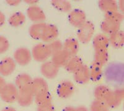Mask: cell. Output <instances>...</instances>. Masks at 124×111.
<instances>
[{
	"instance_id": "40",
	"label": "cell",
	"mask_w": 124,
	"mask_h": 111,
	"mask_svg": "<svg viewBox=\"0 0 124 111\" xmlns=\"http://www.w3.org/2000/svg\"><path fill=\"white\" fill-rule=\"evenodd\" d=\"M63 111H76V108L72 106H68L63 109Z\"/></svg>"
},
{
	"instance_id": "6",
	"label": "cell",
	"mask_w": 124,
	"mask_h": 111,
	"mask_svg": "<svg viewBox=\"0 0 124 111\" xmlns=\"http://www.w3.org/2000/svg\"><path fill=\"white\" fill-rule=\"evenodd\" d=\"M35 94L31 87L19 90L17 102L22 107H28L34 101Z\"/></svg>"
},
{
	"instance_id": "16",
	"label": "cell",
	"mask_w": 124,
	"mask_h": 111,
	"mask_svg": "<svg viewBox=\"0 0 124 111\" xmlns=\"http://www.w3.org/2000/svg\"><path fill=\"white\" fill-rule=\"evenodd\" d=\"M71 57L67 52L64 50L63 49L59 51L56 52L52 55V61L55 63L58 67H62L65 66L70 58Z\"/></svg>"
},
{
	"instance_id": "22",
	"label": "cell",
	"mask_w": 124,
	"mask_h": 111,
	"mask_svg": "<svg viewBox=\"0 0 124 111\" xmlns=\"http://www.w3.org/2000/svg\"><path fill=\"white\" fill-rule=\"evenodd\" d=\"M33 79L27 73L19 74L15 79V85L19 90L27 88L31 86Z\"/></svg>"
},
{
	"instance_id": "37",
	"label": "cell",
	"mask_w": 124,
	"mask_h": 111,
	"mask_svg": "<svg viewBox=\"0 0 124 111\" xmlns=\"http://www.w3.org/2000/svg\"><path fill=\"white\" fill-rule=\"evenodd\" d=\"M6 82L5 81L3 77H2L1 75H0V92L2 91V90L4 89L5 87V85H6Z\"/></svg>"
},
{
	"instance_id": "13",
	"label": "cell",
	"mask_w": 124,
	"mask_h": 111,
	"mask_svg": "<svg viewBox=\"0 0 124 111\" xmlns=\"http://www.w3.org/2000/svg\"><path fill=\"white\" fill-rule=\"evenodd\" d=\"M73 78L76 83L79 84H86L90 80L89 67L86 65H82L73 74Z\"/></svg>"
},
{
	"instance_id": "41",
	"label": "cell",
	"mask_w": 124,
	"mask_h": 111,
	"mask_svg": "<svg viewBox=\"0 0 124 111\" xmlns=\"http://www.w3.org/2000/svg\"><path fill=\"white\" fill-rule=\"evenodd\" d=\"M76 111H89L86 107L84 106H79L76 108Z\"/></svg>"
},
{
	"instance_id": "15",
	"label": "cell",
	"mask_w": 124,
	"mask_h": 111,
	"mask_svg": "<svg viewBox=\"0 0 124 111\" xmlns=\"http://www.w3.org/2000/svg\"><path fill=\"white\" fill-rule=\"evenodd\" d=\"M120 23L107 19H104L101 24V29L102 31L106 35L108 34V36L120 30Z\"/></svg>"
},
{
	"instance_id": "28",
	"label": "cell",
	"mask_w": 124,
	"mask_h": 111,
	"mask_svg": "<svg viewBox=\"0 0 124 111\" xmlns=\"http://www.w3.org/2000/svg\"><path fill=\"white\" fill-rule=\"evenodd\" d=\"M52 96L48 91L36 94L34 97V102L37 105L52 103Z\"/></svg>"
},
{
	"instance_id": "33",
	"label": "cell",
	"mask_w": 124,
	"mask_h": 111,
	"mask_svg": "<svg viewBox=\"0 0 124 111\" xmlns=\"http://www.w3.org/2000/svg\"><path fill=\"white\" fill-rule=\"evenodd\" d=\"M9 47V43L6 37L0 36V54L6 53Z\"/></svg>"
},
{
	"instance_id": "31",
	"label": "cell",
	"mask_w": 124,
	"mask_h": 111,
	"mask_svg": "<svg viewBox=\"0 0 124 111\" xmlns=\"http://www.w3.org/2000/svg\"><path fill=\"white\" fill-rule=\"evenodd\" d=\"M104 17L105 19L112 20V21L117 22V23H119L120 24L124 20V14L120 13L118 10L116 11L105 13Z\"/></svg>"
},
{
	"instance_id": "32",
	"label": "cell",
	"mask_w": 124,
	"mask_h": 111,
	"mask_svg": "<svg viewBox=\"0 0 124 111\" xmlns=\"http://www.w3.org/2000/svg\"><path fill=\"white\" fill-rule=\"evenodd\" d=\"M52 55L63 49V43L58 39H55L47 44Z\"/></svg>"
},
{
	"instance_id": "39",
	"label": "cell",
	"mask_w": 124,
	"mask_h": 111,
	"mask_svg": "<svg viewBox=\"0 0 124 111\" xmlns=\"http://www.w3.org/2000/svg\"><path fill=\"white\" fill-rule=\"evenodd\" d=\"M25 3L29 4L30 6H34V5H36L38 1L36 0H25L24 1Z\"/></svg>"
},
{
	"instance_id": "23",
	"label": "cell",
	"mask_w": 124,
	"mask_h": 111,
	"mask_svg": "<svg viewBox=\"0 0 124 111\" xmlns=\"http://www.w3.org/2000/svg\"><path fill=\"white\" fill-rule=\"evenodd\" d=\"M98 6L102 11L105 13L118 11V3L115 0H101Z\"/></svg>"
},
{
	"instance_id": "30",
	"label": "cell",
	"mask_w": 124,
	"mask_h": 111,
	"mask_svg": "<svg viewBox=\"0 0 124 111\" xmlns=\"http://www.w3.org/2000/svg\"><path fill=\"white\" fill-rule=\"evenodd\" d=\"M109 109L105 102L95 99L91 104L89 111H109Z\"/></svg>"
},
{
	"instance_id": "24",
	"label": "cell",
	"mask_w": 124,
	"mask_h": 111,
	"mask_svg": "<svg viewBox=\"0 0 124 111\" xmlns=\"http://www.w3.org/2000/svg\"><path fill=\"white\" fill-rule=\"evenodd\" d=\"M111 90L105 85H99L94 90L95 99L101 101H106Z\"/></svg>"
},
{
	"instance_id": "9",
	"label": "cell",
	"mask_w": 124,
	"mask_h": 111,
	"mask_svg": "<svg viewBox=\"0 0 124 111\" xmlns=\"http://www.w3.org/2000/svg\"><path fill=\"white\" fill-rule=\"evenodd\" d=\"M122 101H124V99L122 89H117L110 91L105 102L109 108L114 109L118 107Z\"/></svg>"
},
{
	"instance_id": "38",
	"label": "cell",
	"mask_w": 124,
	"mask_h": 111,
	"mask_svg": "<svg viewBox=\"0 0 124 111\" xmlns=\"http://www.w3.org/2000/svg\"><path fill=\"white\" fill-rule=\"evenodd\" d=\"M5 21H6V17H5V15L4 14V13L3 12H1L0 11V27L2 26L4 24V23H5Z\"/></svg>"
},
{
	"instance_id": "4",
	"label": "cell",
	"mask_w": 124,
	"mask_h": 111,
	"mask_svg": "<svg viewBox=\"0 0 124 111\" xmlns=\"http://www.w3.org/2000/svg\"><path fill=\"white\" fill-rule=\"evenodd\" d=\"M14 59L19 65L24 66L29 64L32 61V53L29 49L24 47L17 48L14 53Z\"/></svg>"
},
{
	"instance_id": "7",
	"label": "cell",
	"mask_w": 124,
	"mask_h": 111,
	"mask_svg": "<svg viewBox=\"0 0 124 111\" xmlns=\"http://www.w3.org/2000/svg\"><path fill=\"white\" fill-rule=\"evenodd\" d=\"M27 16L33 23H45L46 15L39 6L37 5L30 6L26 11Z\"/></svg>"
},
{
	"instance_id": "3",
	"label": "cell",
	"mask_w": 124,
	"mask_h": 111,
	"mask_svg": "<svg viewBox=\"0 0 124 111\" xmlns=\"http://www.w3.org/2000/svg\"><path fill=\"white\" fill-rule=\"evenodd\" d=\"M18 92L19 89L15 84L7 83L0 92V97L5 102L12 103L17 101Z\"/></svg>"
},
{
	"instance_id": "36",
	"label": "cell",
	"mask_w": 124,
	"mask_h": 111,
	"mask_svg": "<svg viewBox=\"0 0 124 111\" xmlns=\"http://www.w3.org/2000/svg\"><path fill=\"white\" fill-rule=\"evenodd\" d=\"M21 1L20 0H8L6 3L10 5V6H17L18 4L21 3Z\"/></svg>"
},
{
	"instance_id": "25",
	"label": "cell",
	"mask_w": 124,
	"mask_h": 111,
	"mask_svg": "<svg viewBox=\"0 0 124 111\" xmlns=\"http://www.w3.org/2000/svg\"><path fill=\"white\" fill-rule=\"evenodd\" d=\"M26 17L25 15L22 12H15L10 16L9 18V24L13 27L17 28L22 26L25 22Z\"/></svg>"
},
{
	"instance_id": "11",
	"label": "cell",
	"mask_w": 124,
	"mask_h": 111,
	"mask_svg": "<svg viewBox=\"0 0 124 111\" xmlns=\"http://www.w3.org/2000/svg\"><path fill=\"white\" fill-rule=\"evenodd\" d=\"M16 67V63L14 59L6 57L0 61V74L8 76L13 74Z\"/></svg>"
},
{
	"instance_id": "18",
	"label": "cell",
	"mask_w": 124,
	"mask_h": 111,
	"mask_svg": "<svg viewBox=\"0 0 124 111\" xmlns=\"http://www.w3.org/2000/svg\"><path fill=\"white\" fill-rule=\"evenodd\" d=\"M46 24L45 23H33L31 24L29 28L30 36L34 39L41 40Z\"/></svg>"
},
{
	"instance_id": "26",
	"label": "cell",
	"mask_w": 124,
	"mask_h": 111,
	"mask_svg": "<svg viewBox=\"0 0 124 111\" xmlns=\"http://www.w3.org/2000/svg\"><path fill=\"white\" fill-rule=\"evenodd\" d=\"M102 67L100 64L93 61L89 67L90 80L92 81H98L102 76Z\"/></svg>"
},
{
	"instance_id": "5",
	"label": "cell",
	"mask_w": 124,
	"mask_h": 111,
	"mask_svg": "<svg viewBox=\"0 0 124 111\" xmlns=\"http://www.w3.org/2000/svg\"><path fill=\"white\" fill-rule=\"evenodd\" d=\"M60 67L56 65L52 61H46L40 65V73L42 75L48 79H52L57 76Z\"/></svg>"
},
{
	"instance_id": "14",
	"label": "cell",
	"mask_w": 124,
	"mask_h": 111,
	"mask_svg": "<svg viewBox=\"0 0 124 111\" xmlns=\"http://www.w3.org/2000/svg\"><path fill=\"white\" fill-rule=\"evenodd\" d=\"M58 36V30L57 27L54 24H46L41 41H42L44 43L48 44L56 39Z\"/></svg>"
},
{
	"instance_id": "8",
	"label": "cell",
	"mask_w": 124,
	"mask_h": 111,
	"mask_svg": "<svg viewBox=\"0 0 124 111\" xmlns=\"http://www.w3.org/2000/svg\"><path fill=\"white\" fill-rule=\"evenodd\" d=\"M68 21L71 25L78 28L86 21V13L80 9L71 10L68 14Z\"/></svg>"
},
{
	"instance_id": "10",
	"label": "cell",
	"mask_w": 124,
	"mask_h": 111,
	"mask_svg": "<svg viewBox=\"0 0 124 111\" xmlns=\"http://www.w3.org/2000/svg\"><path fill=\"white\" fill-rule=\"evenodd\" d=\"M75 85L70 81H64L58 85L57 87V94L60 98L68 99L75 92Z\"/></svg>"
},
{
	"instance_id": "21",
	"label": "cell",
	"mask_w": 124,
	"mask_h": 111,
	"mask_svg": "<svg viewBox=\"0 0 124 111\" xmlns=\"http://www.w3.org/2000/svg\"><path fill=\"white\" fill-rule=\"evenodd\" d=\"M83 65V63L81 58L76 55L71 56L68 60L66 65L64 66V67L67 72L74 74Z\"/></svg>"
},
{
	"instance_id": "19",
	"label": "cell",
	"mask_w": 124,
	"mask_h": 111,
	"mask_svg": "<svg viewBox=\"0 0 124 111\" xmlns=\"http://www.w3.org/2000/svg\"><path fill=\"white\" fill-rule=\"evenodd\" d=\"M110 45L115 49H120L124 46V32L121 30L108 36Z\"/></svg>"
},
{
	"instance_id": "35",
	"label": "cell",
	"mask_w": 124,
	"mask_h": 111,
	"mask_svg": "<svg viewBox=\"0 0 124 111\" xmlns=\"http://www.w3.org/2000/svg\"><path fill=\"white\" fill-rule=\"evenodd\" d=\"M117 3H118V11L124 14V0H120Z\"/></svg>"
},
{
	"instance_id": "1",
	"label": "cell",
	"mask_w": 124,
	"mask_h": 111,
	"mask_svg": "<svg viewBox=\"0 0 124 111\" xmlns=\"http://www.w3.org/2000/svg\"><path fill=\"white\" fill-rule=\"evenodd\" d=\"M94 24L91 21H86L82 26L78 28V40L83 44L89 43L94 37Z\"/></svg>"
},
{
	"instance_id": "34",
	"label": "cell",
	"mask_w": 124,
	"mask_h": 111,
	"mask_svg": "<svg viewBox=\"0 0 124 111\" xmlns=\"http://www.w3.org/2000/svg\"><path fill=\"white\" fill-rule=\"evenodd\" d=\"M37 111H55V107L52 103L37 105Z\"/></svg>"
},
{
	"instance_id": "44",
	"label": "cell",
	"mask_w": 124,
	"mask_h": 111,
	"mask_svg": "<svg viewBox=\"0 0 124 111\" xmlns=\"http://www.w3.org/2000/svg\"><path fill=\"white\" fill-rule=\"evenodd\" d=\"M123 107H124V106H123Z\"/></svg>"
},
{
	"instance_id": "17",
	"label": "cell",
	"mask_w": 124,
	"mask_h": 111,
	"mask_svg": "<svg viewBox=\"0 0 124 111\" xmlns=\"http://www.w3.org/2000/svg\"><path fill=\"white\" fill-rule=\"evenodd\" d=\"M79 49V41L76 38L69 37L66 39L63 43V49L65 50L71 56L77 55Z\"/></svg>"
},
{
	"instance_id": "42",
	"label": "cell",
	"mask_w": 124,
	"mask_h": 111,
	"mask_svg": "<svg viewBox=\"0 0 124 111\" xmlns=\"http://www.w3.org/2000/svg\"><path fill=\"white\" fill-rule=\"evenodd\" d=\"M1 111H17L13 107H6L3 109Z\"/></svg>"
},
{
	"instance_id": "43",
	"label": "cell",
	"mask_w": 124,
	"mask_h": 111,
	"mask_svg": "<svg viewBox=\"0 0 124 111\" xmlns=\"http://www.w3.org/2000/svg\"><path fill=\"white\" fill-rule=\"evenodd\" d=\"M122 94H123V96H124V88L122 89Z\"/></svg>"
},
{
	"instance_id": "2",
	"label": "cell",
	"mask_w": 124,
	"mask_h": 111,
	"mask_svg": "<svg viewBox=\"0 0 124 111\" xmlns=\"http://www.w3.org/2000/svg\"><path fill=\"white\" fill-rule=\"evenodd\" d=\"M32 58L37 62L44 63L48 61L49 57H52V53L46 43H39L32 47Z\"/></svg>"
},
{
	"instance_id": "20",
	"label": "cell",
	"mask_w": 124,
	"mask_h": 111,
	"mask_svg": "<svg viewBox=\"0 0 124 111\" xmlns=\"http://www.w3.org/2000/svg\"><path fill=\"white\" fill-rule=\"evenodd\" d=\"M31 87L35 95L48 91V83L42 77H38L33 79Z\"/></svg>"
},
{
	"instance_id": "12",
	"label": "cell",
	"mask_w": 124,
	"mask_h": 111,
	"mask_svg": "<svg viewBox=\"0 0 124 111\" xmlns=\"http://www.w3.org/2000/svg\"><path fill=\"white\" fill-rule=\"evenodd\" d=\"M93 45L94 51L107 50L110 45L108 36L104 33L97 34L93 37Z\"/></svg>"
},
{
	"instance_id": "27",
	"label": "cell",
	"mask_w": 124,
	"mask_h": 111,
	"mask_svg": "<svg viewBox=\"0 0 124 111\" xmlns=\"http://www.w3.org/2000/svg\"><path fill=\"white\" fill-rule=\"evenodd\" d=\"M51 4L54 8L63 13H68L71 11V4L68 1L65 0H52Z\"/></svg>"
},
{
	"instance_id": "29",
	"label": "cell",
	"mask_w": 124,
	"mask_h": 111,
	"mask_svg": "<svg viewBox=\"0 0 124 111\" xmlns=\"http://www.w3.org/2000/svg\"><path fill=\"white\" fill-rule=\"evenodd\" d=\"M108 60V54L107 50L95 51L94 55V61L103 66L107 64Z\"/></svg>"
}]
</instances>
